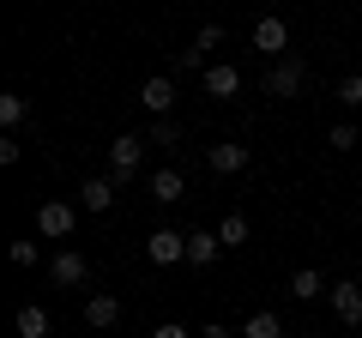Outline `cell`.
Masks as SVG:
<instances>
[{
	"label": "cell",
	"instance_id": "cell-1",
	"mask_svg": "<svg viewBox=\"0 0 362 338\" xmlns=\"http://www.w3.org/2000/svg\"><path fill=\"white\" fill-rule=\"evenodd\" d=\"M139 163H145V139L139 133H121V139L109 145V175H115V182H133Z\"/></svg>",
	"mask_w": 362,
	"mask_h": 338
},
{
	"label": "cell",
	"instance_id": "cell-2",
	"mask_svg": "<svg viewBox=\"0 0 362 338\" xmlns=\"http://www.w3.org/2000/svg\"><path fill=\"white\" fill-rule=\"evenodd\" d=\"M37 230L49 235V242L73 235V206H66V199H42V206H37Z\"/></svg>",
	"mask_w": 362,
	"mask_h": 338
},
{
	"label": "cell",
	"instance_id": "cell-3",
	"mask_svg": "<svg viewBox=\"0 0 362 338\" xmlns=\"http://www.w3.org/2000/svg\"><path fill=\"white\" fill-rule=\"evenodd\" d=\"M145 254H151L157 266H175V260H187V235H181V230H151Z\"/></svg>",
	"mask_w": 362,
	"mask_h": 338
},
{
	"label": "cell",
	"instance_id": "cell-4",
	"mask_svg": "<svg viewBox=\"0 0 362 338\" xmlns=\"http://www.w3.org/2000/svg\"><path fill=\"white\" fill-rule=\"evenodd\" d=\"M139 103L151 109L157 121H163V115H169V103H175V78H169V73H157V78H145V85H139Z\"/></svg>",
	"mask_w": 362,
	"mask_h": 338
},
{
	"label": "cell",
	"instance_id": "cell-5",
	"mask_svg": "<svg viewBox=\"0 0 362 338\" xmlns=\"http://www.w3.org/2000/svg\"><path fill=\"white\" fill-rule=\"evenodd\" d=\"M296 91H302V61H272L266 97H296Z\"/></svg>",
	"mask_w": 362,
	"mask_h": 338
},
{
	"label": "cell",
	"instance_id": "cell-6",
	"mask_svg": "<svg viewBox=\"0 0 362 338\" xmlns=\"http://www.w3.org/2000/svg\"><path fill=\"white\" fill-rule=\"evenodd\" d=\"M332 314L344 326H362V284H332Z\"/></svg>",
	"mask_w": 362,
	"mask_h": 338
},
{
	"label": "cell",
	"instance_id": "cell-7",
	"mask_svg": "<svg viewBox=\"0 0 362 338\" xmlns=\"http://www.w3.org/2000/svg\"><path fill=\"white\" fill-rule=\"evenodd\" d=\"M254 49L284 54V49H290V25H284V18H259V25H254Z\"/></svg>",
	"mask_w": 362,
	"mask_h": 338
},
{
	"label": "cell",
	"instance_id": "cell-8",
	"mask_svg": "<svg viewBox=\"0 0 362 338\" xmlns=\"http://www.w3.org/2000/svg\"><path fill=\"white\" fill-rule=\"evenodd\" d=\"M218 254H223L218 230H187V266H211Z\"/></svg>",
	"mask_w": 362,
	"mask_h": 338
},
{
	"label": "cell",
	"instance_id": "cell-9",
	"mask_svg": "<svg viewBox=\"0 0 362 338\" xmlns=\"http://www.w3.org/2000/svg\"><path fill=\"white\" fill-rule=\"evenodd\" d=\"M206 163L218 169V175H235V169H247V145H211Z\"/></svg>",
	"mask_w": 362,
	"mask_h": 338
},
{
	"label": "cell",
	"instance_id": "cell-10",
	"mask_svg": "<svg viewBox=\"0 0 362 338\" xmlns=\"http://www.w3.org/2000/svg\"><path fill=\"white\" fill-rule=\"evenodd\" d=\"M181 194H187V187H181V169H157V175H151V199H157V206H175Z\"/></svg>",
	"mask_w": 362,
	"mask_h": 338
},
{
	"label": "cell",
	"instance_id": "cell-11",
	"mask_svg": "<svg viewBox=\"0 0 362 338\" xmlns=\"http://www.w3.org/2000/svg\"><path fill=\"white\" fill-rule=\"evenodd\" d=\"M85 320L97 326V332H109V326L121 320V302H115V296H90V302H85Z\"/></svg>",
	"mask_w": 362,
	"mask_h": 338
},
{
	"label": "cell",
	"instance_id": "cell-12",
	"mask_svg": "<svg viewBox=\"0 0 362 338\" xmlns=\"http://www.w3.org/2000/svg\"><path fill=\"white\" fill-rule=\"evenodd\" d=\"M54 284H85V254H73V247H66V254H54Z\"/></svg>",
	"mask_w": 362,
	"mask_h": 338
},
{
	"label": "cell",
	"instance_id": "cell-13",
	"mask_svg": "<svg viewBox=\"0 0 362 338\" xmlns=\"http://www.w3.org/2000/svg\"><path fill=\"white\" fill-rule=\"evenodd\" d=\"M206 91L211 97H235L242 91V73H235V66H206Z\"/></svg>",
	"mask_w": 362,
	"mask_h": 338
},
{
	"label": "cell",
	"instance_id": "cell-14",
	"mask_svg": "<svg viewBox=\"0 0 362 338\" xmlns=\"http://www.w3.org/2000/svg\"><path fill=\"white\" fill-rule=\"evenodd\" d=\"M242 338H284V320H278V314H272V308H259V314H247Z\"/></svg>",
	"mask_w": 362,
	"mask_h": 338
},
{
	"label": "cell",
	"instance_id": "cell-15",
	"mask_svg": "<svg viewBox=\"0 0 362 338\" xmlns=\"http://www.w3.org/2000/svg\"><path fill=\"white\" fill-rule=\"evenodd\" d=\"M320 290H326V278L314 272V266H302V272L290 278V296H296V302H314V296H320Z\"/></svg>",
	"mask_w": 362,
	"mask_h": 338
},
{
	"label": "cell",
	"instance_id": "cell-16",
	"mask_svg": "<svg viewBox=\"0 0 362 338\" xmlns=\"http://www.w3.org/2000/svg\"><path fill=\"white\" fill-rule=\"evenodd\" d=\"M109 199H115V182H85V211H109Z\"/></svg>",
	"mask_w": 362,
	"mask_h": 338
},
{
	"label": "cell",
	"instance_id": "cell-17",
	"mask_svg": "<svg viewBox=\"0 0 362 338\" xmlns=\"http://www.w3.org/2000/svg\"><path fill=\"white\" fill-rule=\"evenodd\" d=\"M18 338H49V314L42 308H18Z\"/></svg>",
	"mask_w": 362,
	"mask_h": 338
},
{
	"label": "cell",
	"instance_id": "cell-18",
	"mask_svg": "<svg viewBox=\"0 0 362 338\" xmlns=\"http://www.w3.org/2000/svg\"><path fill=\"white\" fill-rule=\"evenodd\" d=\"M218 242H223V247H242V242H247V218H242V211H230V218L218 223Z\"/></svg>",
	"mask_w": 362,
	"mask_h": 338
},
{
	"label": "cell",
	"instance_id": "cell-19",
	"mask_svg": "<svg viewBox=\"0 0 362 338\" xmlns=\"http://www.w3.org/2000/svg\"><path fill=\"white\" fill-rule=\"evenodd\" d=\"M25 115H30V103H25V97H13V91L0 97V121H6V127H18Z\"/></svg>",
	"mask_w": 362,
	"mask_h": 338
},
{
	"label": "cell",
	"instance_id": "cell-20",
	"mask_svg": "<svg viewBox=\"0 0 362 338\" xmlns=\"http://www.w3.org/2000/svg\"><path fill=\"white\" fill-rule=\"evenodd\" d=\"M338 103H344V109H362V78H356V73L338 78Z\"/></svg>",
	"mask_w": 362,
	"mask_h": 338
},
{
	"label": "cell",
	"instance_id": "cell-21",
	"mask_svg": "<svg viewBox=\"0 0 362 338\" xmlns=\"http://www.w3.org/2000/svg\"><path fill=\"white\" fill-rule=\"evenodd\" d=\"M151 145H181V127H175V121H151Z\"/></svg>",
	"mask_w": 362,
	"mask_h": 338
},
{
	"label": "cell",
	"instance_id": "cell-22",
	"mask_svg": "<svg viewBox=\"0 0 362 338\" xmlns=\"http://www.w3.org/2000/svg\"><path fill=\"white\" fill-rule=\"evenodd\" d=\"M326 139H332V151H350V145H356V127H350V121H338Z\"/></svg>",
	"mask_w": 362,
	"mask_h": 338
},
{
	"label": "cell",
	"instance_id": "cell-23",
	"mask_svg": "<svg viewBox=\"0 0 362 338\" xmlns=\"http://www.w3.org/2000/svg\"><path fill=\"white\" fill-rule=\"evenodd\" d=\"M218 42H223V30H218V25H199V37H194V49H199V54L218 49Z\"/></svg>",
	"mask_w": 362,
	"mask_h": 338
},
{
	"label": "cell",
	"instance_id": "cell-24",
	"mask_svg": "<svg viewBox=\"0 0 362 338\" xmlns=\"http://www.w3.org/2000/svg\"><path fill=\"white\" fill-rule=\"evenodd\" d=\"M13 266H37V242H13Z\"/></svg>",
	"mask_w": 362,
	"mask_h": 338
},
{
	"label": "cell",
	"instance_id": "cell-25",
	"mask_svg": "<svg viewBox=\"0 0 362 338\" xmlns=\"http://www.w3.org/2000/svg\"><path fill=\"white\" fill-rule=\"evenodd\" d=\"M151 338H194V332H181V326H175V320H169V326H157V332H151Z\"/></svg>",
	"mask_w": 362,
	"mask_h": 338
},
{
	"label": "cell",
	"instance_id": "cell-26",
	"mask_svg": "<svg viewBox=\"0 0 362 338\" xmlns=\"http://www.w3.org/2000/svg\"><path fill=\"white\" fill-rule=\"evenodd\" d=\"M199 338H230V326H206V332H199Z\"/></svg>",
	"mask_w": 362,
	"mask_h": 338
}]
</instances>
